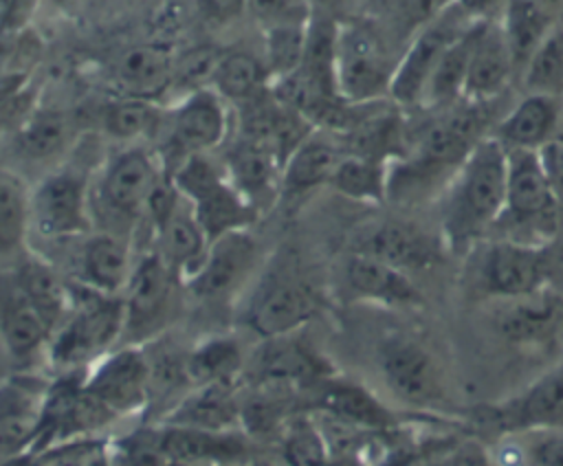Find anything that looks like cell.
<instances>
[{"mask_svg":"<svg viewBox=\"0 0 563 466\" xmlns=\"http://www.w3.org/2000/svg\"><path fill=\"white\" fill-rule=\"evenodd\" d=\"M497 101H460L440 110V116L422 130L420 138L389 163L387 200L416 204L438 191L442 193L473 147L493 134Z\"/></svg>","mask_w":563,"mask_h":466,"instance_id":"obj_1","label":"cell"},{"mask_svg":"<svg viewBox=\"0 0 563 466\" xmlns=\"http://www.w3.org/2000/svg\"><path fill=\"white\" fill-rule=\"evenodd\" d=\"M508 152L488 134L457 167L444 187L440 237L451 255H468L493 233L506 202Z\"/></svg>","mask_w":563,"mask_h":466,"instance_id":"obj_2","label":"cell"},{"mask_svg":"<svg viewBox=\"0 0 563 466\" xmlns=\"http://www.w3.org/2000/svg\"><path fill=\"white\" fill-rule=\"evenodd\" d=\"M240 323L253 336L271 339L303 330L325 306L321 286L295 253H277L242 295Z\"/></svg>","mask_w":563,"mask_h":466,"instance_id":"obj_3","label":"cell"},{"mask_svg":"<svg viewBox=\"0 0 563 466\" xmlns=\"http://www.w3.org/2000/svg\"><path fill=\"white\" fill-rule=\"evenodd\" d=\"M156 149L147 143L121 145L95 167L90 182V211L97 231L117 233L134 242L143 224L150 196L165 178Z\"/></svg>","mask_w":563,"mask_h":466,"instance_id":"obj_4","label":"cell"},{"mask_svg":"<svg viewBox=\"0 0 563 466\" xmlns=\"http://www.w3.org/2000/svg\"><path fill=\"white\" fill-rule=\"evenodd\" d=\"M70 286L73 308L46 347V360L57 374L86 371L121 345L123 336V297L101 295L73 281Z\"/></svg>","mask_w":563,"mask_h":466,"instance_id":"obj_5","label":"cell"},{"mask_svg":"<svg viewBox=\"0 0 563 466\" xmlns=\"http://www.w3.org/2000/svg\"><path fill=\"white\" fill-rule=\"evenodd\" d=\"M185 281L152 248L136 255L123 290L121 345H147L169 332L185 303Z\"/></svg>","mask_w":563,"mask_h":466,"instance_id":"obj_6","label":"cell"},{"mask_svg":"<svg viewBox=\"0 0 563 466\" xmlns=\"http://www.w3.org/2000/svg\"><path fill=\"white\" fill-rule=\"evenodd\" d=\"M508 152V182L504 211L493 231L501 240L526 244H552L559 235L561 204L552 193L537 152Z\"/></svg>","mask_w":563,"mask_h":466,"instance_id":"obj_7","label":"cell"},{"mask_svg":"<svg viewBox=\"0 0 563 466\" xmlns=\"http://www.w3.org/2000/svg\"><path fill=\"white\" fill-rule=\"evenodd\" d=\"M231 108L211 88L196 90L169 106L154 149L169 176L180 163L198 154H213L231 132Z\"/></svg>","mask_w":563,"mask_h":466,"instance_id":"obj_8","label":"cell"},{"mask_svg":"<svg viewBox=\"0 0 563 466\" xmlns=\"http://www.w3.org/2000/svg\"><path fill=\"white\" fill-rule=\"evenodd\" d=\"M554 244H526L515 240H493L477 244L473 266V288L495 301L534 295L550 288L556 268Z\"/></svg>","mask_w":563,"mask_h":466,"instance_id":"obj_9","label":"cell"},{"mask_svg":"<svg viewBox=\"0 0 563 466\" xmlns=\"http://www.w3.org/2000/svg\"><path fill=\"white\" fill-rule=\"evenodd\" d=\"M169 178L194 207V213L211 242L233 231L253 229L262 218L233 187L222 160H216L213 154L187 158L169 174Z\"/></svg>","mask_w":563,"mask_h":466,"instance_id":"obj_10","label":"cell"},{"mask_svg":"<svg viewBox=\"0 0 563 466\" xmlns=\"http://www.w3.org/2000/svg\"><path fill=\"white\" fill-rule=\"evenodd\" d=\"M398 59L372 20L339 22L334 73L339 95L345 101L374 103L389 99Z\"/></svg>","mask_w":563,"mask_h":466,"instance_id":"obj_11","label":"cell"},{"mask_svg":"<svg viewBox=\"0 0 563 466\" xmlns=\"http://www.w3.org/2000/svg\"><path fill=\"white\" fill-rule=\"evenodd\" d=\"M376 367L391 398L420 415H444L451 407L440 363L427 345L407 336L389 334L376 347Z\"/></svg>","mask_w":563,"mask_h":466,"instance_id":"obj_12","label":"cell"},{"mask_svg":"<svg viewBox=\"0 0 563 466\" xmlns=\"http://www.w3.org/2000/svg\"><path fill=\"white\" fill-rule=\"evenodd\" d=\"M95 169L62 163L31 189V233L44 242H73L95 231L90 182Z\"/></svg>","mask_w":563,"mask_h":466,"instance_id":"obj_13","label":"cell"},{"mask_svg":"<svg viewBox=\"0 0 563 466\" xmlns=\"http://www.w3.org/2000/svg\"><path fill=\"white\" fill-rule=\"evenodd\" d=\"M119 418L84 387V371H66L48 382L40 426L29 453L90 440Z\"/></svg>","mask_w":563,"mask_h":466,"instance_id":"obj_14","label":"cell"},{"mask_svg":"<svg viewBox=\"0 0 563 466\" xmlns=\"http://www.w3.org/2000/svg\"><path fill=\"white\" fill-rule=\"evenodd\" d=\"M262 268V248L251 229L227 233L209 244L198 273L185 284L187 295L205 306L240 301Z\"/></svg>","mask_w":563,"mask_h":466,"instance_id":"obj_15","label":"cell"},{"mask_svg":"<svg viewBox=\"0 0 563 466\" xmlns=\"http://www.w3.org/2000/svg\"><path fill=\"white\" fill-rule=\"evenodd\" d=\"M246 371H251L253 385L282 387L306 396L339 374L334 363L312 341L303 339L301 330L260 339L249 354Z\"/></svg>","mask_w":563,"mask_h":466,"instance_id":"obj_16","label":"cell"},{"mask_svg":"<svg viewBox=\"0 0 563 466\" xmlns=\"http://www.w3.org/2000/svg\"><path fill=\"white\" fill-rule=\"evenodd\" d=\"M473 420L504 437L528 431H563V358L515 396L473 409Z\"/></svg>","mask_w":563,"mask_h":466,"instance_id":"obj_17","label":"cell"},{"mask_svg":"<svg viewBox=\"0 0 563 466\" xmlns=\"http://www.w3.org/2000/svg\"><path fill=\"white\" fill-rule=\"evenodd\" d=\"M475 20L468 18L457 4H451L444 13H440L433 22L422 26L405 46L394 79L389 99L396 106H418L422 88L438 66L444 51L473 24Z\"/></svg>","mask_w":563,"mask_h":466,"instance_id":"obj_18","label":"cell"},{"mask_svg":"<svg viewBox=\"0 0 563 466\" xmlns=\"http://www.w3.org/2000/svg\"><path fill=\"white\" fill-rule=\"evenodd\" d=\"M84 387L117 418L150 407V360L143 345H117L84 371Z\"/></svg>","mask_w":563,"mask_h":466,"instance_id":"obj_19","label":"cell"},{"mask_svg":"<svg viewBox=\"0 0 563 466\" xmlns=\"http://www.w3.org/2000/svg\"><path fill=\"white\" fill-rule=\"evenodd\" d=\"M310 409L374 435H389L405 424L400 411L378 398L363 382L334 374L310 393Z\"/></svg>","mask_w":563,"mask_h":466,"instance_id":"obj_20","label":"cell"},{"mask_svg":"<svg viewBox=\"0 0 563 466\" xmlns=\"http://www.w3.org/2000/svg\"><path fill=\"white\" fill-rule=\"evenodd\" d=\"M352 253H363L380 259L407 275L429 270L442 262L446 253L442 237L405 220H383L354 240Z\"/></svg>","mask_w":563,"mask_h":466,"instance_id":"obj_21","label":"cell"},{"mask_svg":"<svg viewBox=\"0 0 563 466\" xmlns=\"http://www.w3.org/2000/svg\"><path fill=\"white\" fill-rule=\"evenodd\" d=\"M132 244L130 237L97 229L77 237L68 279L95 292L121 297L136 262Z\"/></svg>","mask_w":563,"mask_h":466,"instance_id":"obj_22","label":"cell"},{"mask_svg":"<svg viewBox=\"0 0 563 466\" xmlns=\"http://www.w3.org/2000/svg\"><path fill=\"white\" fill-rule=\"evenodd\" d=\"M51 380L18 369L0 380V464L31 451Z\"/></svg>","mask_w":563,"mask_h":466,"instance_id":"obj_23","label":"cell"},{"mask_svg":"<svg viewBox=\"0 0 563 466\" xmlns=\"http://www.w3.org/2000/svg\"><path fill=\"white\" fill-rule=\"evenodd\" d=\"M51 334L11 270H0V341L15 367L31 371L35 360L46 356Z\"/></svg>","mask_w":563,"mask_h":466,"instance_id":"obj_24","label":"cell"},{"mask_svg":"<svg viewBox=\"0 0 563 466\" xmlns=\"http://www.w3.org/2000/svg\"><path fill=\"white\" fill-rule=\"evenodd\" d=\"M174 62V51L161 42H143L121 51L110 66L114 95L167 106Z\"/></svg>","mask_w":563,"mask_h":466,"instance_id":"obj_25","label":"cell"},{"mask_svg":"<svg viewBox=\"0 0 563 466\" xmlns=\"http://www.w3.org/2000/svg\"><path fill=\"white\" fill-rule=\"evenodd\" d=\"M220 160L233 187L257 209L260 215L279 202L284 160L271 147L235 136Z\"/></svg>","mask_w":563,"mask_h":466,"instance_id":"obj_26","label":"cell"},{"mask_svg":"<svg viewBox=\"0 0 563 466\" xmlns=\"http://www.w3.org/2000/svg\"><path fill=\"white\" fill-rule=\"evenodd\" d=\"M341 275L350 299L361 303L411 310L420 308L424 301L411 275L363 253L350 251Z\"/></svg>","mask_w":563,"mask_h":466,"instance_id":"obj_27","label":"cell"},{"mask_svg":"<svg viewBox=\"0 0 563 466\" xmlns=\"http://www.w3.org/2000/svg\"><path fill=\"white\" fill-rule=\"evenodd\" d=\"M515 77V64L497 20H482L468 57L462 101H497Z\"/></svg>","mask_w":563,"mask_h":466,"instance_id":"obj_28","label":"cell"},{"mask_svg":"<svg viewBox=\"0 0 563 466\" xmlns=\"http://www.w3.org/2000/svg\"><path fill=\"white\" fill-rule=\"evenodd\" d=\"M163 448L180 466H233L251 455V437L244 431H205L158 422Z\"/></svg>","mask_w":563,"mask_h":466,"instance_id":"obj_29","label":"cell"},{"mask_svg":"<svg viewBox=\"0 0 563 466\" xmlns=\"http://www.w3.org/2000/svg\"><path fill=\"white\" fill-rule=\"evenodd\" d=\"M563 297L552 288L534 295L499 301L495 312L497 332L515 345H548L559 341Z\"/></svg>","mask_w":563,"mask_h":466,"instance_id":"obj_30","label":"cell"},{"mask_svg":"<svg viewBox=\"0 0 563 466\" xmlns=\"http://www.w3.org/2000/svg\"><path fill=\"white\" fill-rule=\"evenodd\" d=\"M343 154L345 149L334 134L325 130L310 132L284 163L279 202L295 204L328 187Z\"/></svg>","mask_w":563,"mask_h":466,"instance_id":"obj_31","label":"cell"},{"mask_svg":"<svg viewBox=\"0 0 563 466\" xmlns=\"http://www.w3.org/2000/svg\"><path fill=\"white\" fill-rule=\"evenodd\" d=\"M240 382H205L189 389L163 418V424L205 431H242Z\"/></svg>","mask_w":563,"mask_h":466,"instance_id":"obj_32","label":"cell"},{"mask_svg":"<svg viewBox=\"0 0 563 466\" xmlns=\"http://www.w3.org/2000/svg\"><path fill=\"white\" fill-rule=\"evenodd\" d=\"M563 99L526 92L493 127V136L506 149L537 152L561 130Z\"/></svg>","mask_w":563,"mask_h":466,"instance_id":"obj_33","label":"cell"},{"mask_svg":"<svg viewBox=\"0 0 563 466\" xmlns=\"http://www.w3.org/2000/svg\"><path fill=\"white\" fill-rule=\"evenodd\" d=\"M9 270L51 332H55L73 308L70 279L53 262L31 248L9 266Z\"/></svg>","mask_w":563,"mask_h":466,"instance_id":"obj_34","label":"cell"},{"mask_svg":"<svg viewBox=\"0 0 563 466\" xmlns=\"http://www.w3.org/2000/svg\"><path fill=\"white\" fill-rule=\"evenodd\" d=\"M13 149L24 163L51 165L62 160L77 141L75 119L59 108H35L11 134Z\"/></svg>","mask_w":563,"mask_h":466,"instance_id":"obj_35","label":"cell"},{"mask_svg":"<svg viewBox=\"0 0 563 466\" xmlns=\"http://www.w3.org/2000/svg\"><path fill=\"white\" fill-rule=\"evenodd\" d=\"M510 51L517 79L532 53L554 29V11L539 0H506L497 20Z\"/></svg>","mask_w":563,"mask_h":466,"instance_id":"obj_36","label":"cell"},{"mask_svg":"<svg viewBox=\"0 0 563 466\" xmlns=\"http://www.w3.org/2000/svg\"><path fill=\"white\" fill-rule=\"evenodd\" d=\"M249 354L242 341L229 332H211L187 350V367L194 387L205 382H240Z\"/></svg>","mask_w":563,"mask_h":466,"instance_id":"obj_37","label":"cell"},{"mask_svg":"<svg viewBox=\"0 0 563 466\" xmlns=\"http://www.w3.org/2000/svg\"><path fill=\"white\" fill-rule=\"evenodd\" d=\"M31 189L15 171L0 167V270L29 251Z\"/></svg>","mask_w":563,"mask_h":466,"instance_id":"obj_38","label":"cell"},{"mask_svg":"<svg viewBox=\"0 0 563 466\" xmlns=\"http://www.w3.org/2000/svg\"><path fill=\"white\" fill-rule=\"evenodd\" d=\"M165 116V106L154 101L114 97L99 112L101 132L119 145H139L156 141Z\"/></svg>","mask_w":563,"mask_h":466,"instance_id":"obj_39","label":"cell"},{"mask_svg":"<svg viewBox=\"0 0 563 466\" xmlns=\"http://www.w3.org/2000/svg\"><path fill=\"white\" fill-rule=\"evenodd\" d=\"M482 20H475L440 57L438 66L429 75L418 106L429 108V110H444L462 101L464 92V79H466V68H468V57L471 48L477 35Z\"/></svg>","mask_w":563,"mask_h":466,"instance_id":"obj_40","label":"cell"},{"mask_svg":"<svg viewBox=\"0 0 563 466\" xmlns=\"http://www.w3.org/2000/svg\"><path fill=\"white\" fill-rule=\"evenodd\" d=\"M271 73L262 57L249 51H222L211 90H216L229 106H242L271 88Z\"/></svg>","mask_w":563,"mask_h":466,"instance_id":"obj_41","label":"cell"},{"mask_svg":"<svg viewBox=\"0 0 563 466\" xmlns=\"http://www.w3.org/2000/svg\"><path fill=\"white\" fill-rule=\"evenodd\" d=\"M312 7L299 4L284 18L271 22L264 26V64L271 73V79L284 77L290 70L297 68L303 46H306V33L310 22ZM273 84V81H271Z\"/></svg>","mask_w":563,"mask_h":466,"instance_id":"obj_42","label":"cell"},{"mask_svg":"<svg viewBox=\"0 0 563 466\" xmlns=\"http://www.w3.org/2000/svg\"><path fill=\"white\" fill-rule=\"evenodd\" d=\"M389 163L380 158L358 156V154H343L332 178L330 189L336 193L367 204H380L387 200V176Z\"/></svg>","mask_w":563,"mask_h":466,"instance_id":"obj_43","label":"cell"},{"mask_svg":"<svg viewBox=\"0 0 563 466\" xmlns=\"http://www.w3.org/2000/svg\"><path fill=\"white\" fill-rule=\"evenodd\" d=\"M279 455L284 466H325L332 448L310 413H295L279 435Z\"/></svg>","mask_w":563,"mask_h":466,"instance_id":"obj_44","label":"cell"},{"mask_svg":"<svg viewBox=\"0 0 563 466\" xmlns=\"http://www.w3.org/2000/svg\"><path fill=\"white\" fill-rule=\"evenodd\" d=\"M526 92L563 97V24L545 35L519 75Z\"/></svg>","mask_w":563,"mask_h":466,"instance_id":"obj_45","label":"cell"},{"mask_svg":"<svg viewBox=\"0 0 563 466\" xmlns=\"http://www.w3.org/2000/svg\"><path fill=\"white\" fill-rule=\"evenodd\" d=\"M112 466H180L161 444L158 424L139 426L108 442Z\"/></svg>","mask_w":563,"mask_h":466,"instance_id":"obj_46","label":"cell"},{"mask_svg":"<svg viewBox=\"0 0 563 466\" xmlns=\"http://www.w3.org/2000/svg\"><path fill=\"white\" fill-rule=\"evenodd\" d=\"M220 55H222V51H218L213 46H196V48H189L187 53H183L180 57L176 55L167 106L196 92V90L211 88L213 70H216Z\"/></svg>","mask_w":563,"mask_h":466,"instance_id":"obj_47","label":"cell"},{"mask_svg":"<svg viewBox=\"0 0 563 466\" xmlns=\"http://www.w3.org/2000/svg\"><path fill=\"white\" fill-rule=\"evenodd\" d=\"M506 437L515 466H563V431H528Z\"/></svg>","mask_w":563,"mask_h":466,"instance_id":"obj_48","label":"cell"},{"mask_svg":"<svg viewBox=\"0 0 563 466\" xmlns=\"http://www.w3.org/2000/svg\"><path fill=\"white\" fill-rule=\"evenodd\" d=\"M387 15L398 26L400 35L407 42L429 22H433L440 13H444L455 0H380Z\"/></svg>","mask_w":563,"mask_h":466,"instance_id":"obj_49","label":"cell"},{"mask_svg":"<svg viewBox=\"0 0 563 466\" xmlns=\"http://www.w3.org/2000/svg\"><path fill=\"white\" fill-rule=\"evenodd\" d=\"M537 158L552 193L563 207V130H559L550 141H545L537 149Z\"/></svg>","mask_w":563,"mask_h":466,"instance_id":"obj_50","label":"cell"},{"mask_svg":"<svg viewBox=\"0 0 563 466\" xmlns=\"http://www.w3.org/2000/svg\"><path fill=\"white\" fill-rule=\"evenodd\" d=\"M200 15L216 24H227L246 11V0H196Z\"/></svg>","mask_w":563,"mask_h":466,"instance_id":"obj_51","label":"cell"},{"mask_svg":"<svg viewBox=\"0 0 563 466\" xmlns=\"http://www.w3.org/2000/svg\"><path fill=\"white\" fill-rule=\"evenodd\" d=\"M301 0H246V11L262 24H271L286 13H290L295 7H299ZM306 4V2H303Z\"/></svg>","mask_w":563,"mask_h":466,"instance_id":"obj_52","label":"cell"},{"mask_svg":"<svg viewBox=\"0 0 563 466\" xmlns=\"http://www.w3.org/2000/svg\"><path fill=\"white\" fill-rule=\"evenodd\" d=\"M455 4L473 20H490V13L501 11L506 0H455Z\"/></svg>","mask_w":563,"mask_h":466,"instance_id":"obj_53","label":"cell"},{"mask_svg":"<svg viewBox=\"0 0 563 466\" xmlns=\"http://www.w3.org/2000/svg\"><path fill=\"white\" fill-rule=\"evenodd\" d=\"M325 466H369L361 451H341L332 453Z\"/></svg>","mask_w":563,"mask_h":466,"instance_id":"obj_54","label":"cell"},{"mask_svg":"<svg viewBox=\"0 0 563 466\" xmlns=\"http://www.w3.org/2000/svg\"><path fill=\"white\" fill-rule=\"evenodd\" d=\"M84 466H112L110 464V453H108V442H101L84 462Z\"/></svg>","mask_w":563,"mask_h":466,"instance_id":"obj_55","label":"cell"},{"mask_svg":"<svg viewBox=\"0 0 563 466\" xmlns=\"http://www.w3.org/2000/svg\"><path fill=\"white\" fill-rule=\"evenodd\" d=\"M539 2H543V4H545V7H550L552 11H554L556 7H561V4H563V0H539Z\"/></svg>","mask_w":563,"mask_h":466,"instance_id":"obj_56","label":"cell"},{"mask_svg":"<svg viewBox=\"0 0 563 466\" xmlns=\"http://www.w3.org/2000/svg\"><path fill=\"white\" fill-rule=\"evenodd\" d=\"M301 2H306L308 7H321V4H328L330 0H301Z\"/></svg>","mask_w":563,"mask_h":466,"instance_id":"obj_57","label":"cell"},{"mask_svg":"<svg viewBox=\"0 0 563 466\" xmlns=\"http://www.w3.org/2000/svg\"><path fill=\"white\" fill-rule=\"evenodd\" d=\"M244 466H275V464H271V462H246Z\"/></svg>","mask_w":563,"mask_h":466,"instance_id":"obj_58","label":"cell"},{"mask_svg":"<svg viewBox=\"0 0 563 466\" xmlns=\"http://www.w3.org/2000/svg\"><path fill=\"white\" fill-rule=\"evenodd\" d=\"M559 343L563 347V312H561V330H559Z\"/></svg>","mask_w":563,"mask_h":466,"instance_id":"obj_59","label":"cell"},{"mask_svg":"<svg viewBox=\"0 0 563 466\" xmlns=\"http://www.w3.org/2000/svg\"><path fill=\"white\" fill-rule=\"evenodd\" d=\"M53 2H55V4H66L68 0H53Z\"/></svg>","mask_w":563,"mask_h":466,"instance_id":"obj_60","label":"cell"},{"mask_svg":"<svg viewBox=\"0 0 563 466\" xmlns=\"http://www.w3.org/2000/svg\"><path fill=\"white\" fill-rule=\"evenodd\" d=\"M563 99V97H561ZM561 130H563V119H561Z\"/></svg>","mask_w":563,"mask_h":466,"instance_id":"obj_61","label":"cell"}]
</instances>
